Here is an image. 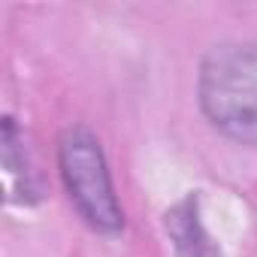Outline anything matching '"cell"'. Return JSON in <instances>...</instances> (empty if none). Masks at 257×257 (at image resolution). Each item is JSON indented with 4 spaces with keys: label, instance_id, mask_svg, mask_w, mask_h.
<instances>
[{
    "label": "cell",
    "instance_id": "cell-1",
    "mask_svg": "<svg viewBox=\"0 0 257 257\" xmlns=\"http://www.w3.org/2000/svg\"><path fill=\"white\" fill-rule=\"evenodd\" d=\"M206 121L239 146H257V43L215 46L197 79Z\"/></svg>",
    "mask_w": 257,
    "mask_h": 257
},
{
    "label": "cell",
    "instance_id": "cell-2",
    "mask_svg": "<svg viewBox=\"0 0 257 257\" xmlns=\"http://www.w3.org/2000/svg\"><path fill=\"white\" fill-rule=\"evenodd\" d=\"M58 170L70 203L91 230L106 236L124 230V209L115 197L112 173L94 131L82 124L67 127L58 140Z\"/></svg>",
    "mask_w": 257,
    "mask_h": 257
},
{
    "label": "cell",
    "instance_id": "cell-3",
    "mask_svg": "<svg viewBox=\"0 0 257 257\" xmlns=\"http://www.w3.org/2000/svg\"><path fill=\"white\" fill-rule=\"evenodd\" d=\"M0 164H4V185L7 200L19 206H34L43 200V176L34 164V155L25 143V134L13 118H4V134H0Z\"/></svg>",
    "mask_w": 257,
    "mask_h": 257
},
{
    "label": "cell",
    "instance_id": "cell-4",
    "mask_svg": "<svg viewBox=\"0 0 257 257\" xmlns=\"http://www.w3.org/2000/svg\"><path fill=\"white\" fill-rule=\"evenodd\" d=\"M167 236L173 242L176 257H221L218 242L212 239V233L203 224V212H200V197L188 194L182 197L170 212H167Z\"/></svg>",
    "mask_w": 257,
    "mask_h": 257
}]
</instances>
